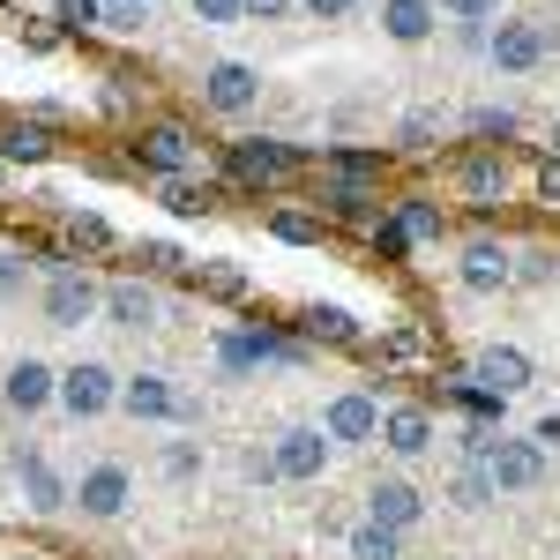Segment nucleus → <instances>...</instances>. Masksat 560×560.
<instances>
[{
    "mask_svg": "<svg viewBox=\"0 0 560 560\" xmlns=\"http://www.w3.org/2000/svg\"><path fill=\"white\" fill-rule=\"evenodd\" d=\"M15 478H23V501H31V509H38V516H52V509H60V501H68V493H60V478L45 471L38 456H23V464H15Z\"/></svg>",
    "mask_w": 560,
    "mask_h": 560,
    "instance_id": "nucleus-23",
    "label": "nucleus"
},
{
    "mask_svg": "<svg viewBox=\"0 0 560 560\" xmlns=\"http://www.w3.org/2000/svg\"><path fill=\"white\" fill-rule=\"evenodd\" d=\"M306 158L292 150V142H261V135H247V142H224V179L232 187H277V179H292Z\"/></svg>",
    "mask_w": 560,
    "mask_h": 560,
    "instance_id": "nucleus-2",
    "label": "nucleus"
},
{
    "mask_svg": "<svg viewBox=\"0 0 560 560\" xmlns=\"http://www.w3.org/2000/svg\"><path fill=\"white\" fill-rule=\"evenodd\" d=\"M441 8H456V15H471V23H478V15H486V8H501V0H441Z\"/></svg>",
    "mask_w": 560,
    "mask_h": 560,
    "instance_id": "nucleus-45",
    "label": "nucleus"
},
{
    "mask_svg": "<svg viewBox=\"0 0 560 560\" xmlns=\"http://www.w3.org/2000/svg\"><path fill=\"white\" fill-rule=\"evenodd\" d=\"M433 135H441V113H404L396 142H404V150H433Z\"/></svg>",
    "mask_w": 560,
    "mask_h": 560,
    "instance_id": "nucleus-33",
    "label": "nucleus"
},
{
    "mask_svg": "<svg viewBox=\"0 0 560 560\" xmlns=\"http://www.w3.org/2000/svg\"><path fill=\"white\" fill-rule=\"evenodd\" d=\"M538 441H553V448H560V419H546V427H538Z\"/></svg>",
    "mask_w": 560,
    "mask_h": 560,
    "instance_id": "nucleus-46",
    "label": "nucleus"
},
{
    "mask_svg": "<svg viewBox=\"0 0 560 560\" xmlns=\"http://www.w3.org/2000/svg\"><path fill=\"white\" fill-rule=\"evenodd\" d=\"M120 411L128 419H187V396L165 374H135V382H120Z\"/></svg>",
    "mask_w": 560,
    "mask_h": 560,
    "instance_id": "nucleus-8",
    "label": "nucleus"
},
{
    "mask_svg": "<svg viewBox=\"0 0 560 560\" xmlns=\"http://www.w3.org/2000/svg\"><path fill=\"white\" fill-rule=\"evenodd\" d=\"M195 15H202V23H240L247 0H195Z\"/></svg>",
    "mask_w": 560,
    "mask_h": 560,
    "instance_id": "nucleus-38",
    "label": "nucleus"
},
{
    "mask_svg": "<svg viewBox=\"0 0 560 560\" xmlns=\"http://www.w3.org/2000/svg\"><path fill=\"white\" fill-rule=\"evenodd\" d=\"M202 97H210V113H247L261 97V75L247 60H217L210 75H202Z\"/></svg>",
    "mask_w": 560,
    "mask_h": 560,
    "instance_id": "nucleus-9",
    "label": "nucleus"
},
{
    "mask_svg": "<svg viewBox=\"0 0 560 560\" xmlns=\"http://www.w3.org/2000/svg\"><path fill=\"white\" fill-rule=\"evenodd\" d=\"M329 441H382V396L374 388H345L329 404Z\"/></svg>",
    "mask_w": 560,
    "mask_h": 560,
    "instance_id": "nucleus-7",
    "label": "nucleus"
},
{
    "mask_svg": "<svg viewBox=\"0 0 560 560\" xmlns=\"http://www.w3.org/2000/svg\"><path fill=\"white\" fill-rule=\"evenodd\" d=\"M75 501H83V516H120V509H128V471H120V464H97Z\"/></svg>",
    "mask_w": 560,
    "mask_h": 560,
    "instance_id": "nucleus-19",
    "label": "nucleus"
},
{
    "mask_svg": "<svg viewBox=\"0 0 560 560\" xmlns=\"http://www.w3.org/2000/svg\"><path fill=\"white\" fill-rule=\"evenodd\" d=\"M284 8H292V0H247V15H261V23H277Z\"/></svg>",
    "mask_w": 560,
    "mask_h": 560,
    "instance_id": "nucleus-44",
    "label": "nucleus"
},
{
    "mask_svg": "<svg viewBox=\"0 0 560 560\" xmlns=\"http://www.w3.org/2000/svg\"><path fill=\"white\" fill-rule=\"evenodd\" d=\"M493 493H501V486H493V471H486V464H471V471H456L448 478V501H456V509H493Z\"/></svg>",
    "mask_w": 560,
    "mask_h": 560,
    "instance_id": "nucleus-24",
    "label": "nucleus"
},
{
    "mask_svg": "<svg viewBox=\"0 0 560 560\" xmlns=\"http://www.w3.org/2000/svg\"><path fill=\"white\" fill-rule=\"evenodd\" d=\"M113 404H120L113 366L83 359V366H68V374H60V411H68V419H97V411H113Z\"/></svg>",
    "mask_w": 560,
    "mask_h": 560,
    "instance_id": "nucleus-4",
    "label": "nucleus"
},
{
    "mask_svg": "<svg viewBox=\"0 0 560 560\" xmlns=\"http://www.w3.org/2000/svg\"><path fill=\"white\" fill-rule=\"evenodd\" d=\"M105 314H113L120 329H150V322H158V292H150L142 277H120V284H105Z\"/></svg>",
    "mask_w": 560,
    "mask_h": 560,
    "instance_id": "nucleus-17",
    "label": "nucleus"
},
{
    "mask_svg": "<svg viewBox=\"0 0 560 560\" xmlns=\"http://www.w3.org/2000/svg\"><path fill=\"white\" fill-rule=\"evenodd\" d=\"M8 404H15V411H45V404H60V374H52L45 359H15V366H8Z\"/></svg>",
    "mask_w": 560,
    "mask_h": 560,
    "instance_id": "nucleus-14",
    "label": "nucleus"
},
{
    "mask_svg": "<svg viewBox=\"0 0 560 560\" xmlns=\"http://www.w3.org/2000/svg\"><path fill=\"white\" fill-rule=\"evenodd\" d=\"M464 284H471V292H501V284H516V255H509L501 240H471V247H464Z\"/></svg>",
    "mask_w": 560,
    "mask_h": 560,
    "instance_id": "nucleus-13",
    "label": "nucleus"
},
{
    "mask_svg": "<svg viewBox=\"0 0 560 560\" xmlns=\"http://www.w3.org/2000/svg\"><path fill=\"white\" fill-rule=\"evenodd\" d=\"M277 478H322V464H329V433L322 427H292V433H277Z\"/></svg>",
    "mask_w": 560,
    "mask_h": 560,
    "instance_id": "nucleus-10",
    "label": "nucleus"
},
{
    "mask_svg": "<svg viewBox=\"0 0 560 560\" xmlns=\"http://www.w3.org/2000/svg\"><path fill=\"white\" fill-rule=\"evenodd\" d=\"M366 351H374V366L388 374V366H419V359H427V337H419V329H388L382 345H366Z\"/></svg>",
    "mask_w": 560,
    "mask_h": 560,
    "instance_id": "nucleus-25",
    "label": "nucleus"
},
{
    "mask_svg": "<svg viewBox=\"0 0 560 560\" xmlns=\"http://www.w3.org/2000/svg\"><path fill=\"white\" fill-rule=\"evenodd\" d=\"M419 509H427V501H419V486H404V478H382V486L366 493V516L382 523V530H411Z\"/></svg>",
    "mask_w": 560,
    "mask_h": 560,
    "instance_id": "nucleus-15",
    "label": "nucleus"
},
{
    "mask_svg": "<svg viewBox=\"0 0 560 560\" xmlns=\"http://www.w3.org/2000/svg\"><path fill=\"white\" fill-rule=\"evenodd\" d=\"M486 471H493V486H501V493H530V486L546 478V448H538V441H509V433H501V441H493V456H486Z\"/></svg>",
    "mask_w": 560,
    "mask_h": 560,
    "instance_id": "nucleus-5",
    "label": "nucleus"
},
{
    "mask_svg": "<svg viewBox=\"0 0 560 560\" xmlns=\"http://www.w3.org/2000/svg\"><path fill=\"white\" fill-rule=\"evenodd\" d=\"M382 31H388L396 45L433 38V0H382Z\"/></svg>",
    "mask_w": 560,
    "mask_h": 560,
    "instance_id": "nucleus-20",
    "label": "nucleus"
},
{
    "mask_svg": "<svg viewBox=\"0 0 560 560\" xmlns=\"http://www.w3.org/2000/svg\"><path fill=\"white\" fill-rule=\"evenodd\" d=\"M553 269H560V255H546V247H538V255H523V269H516V277H523V284H546Z\"/></svg>",
    "mask_w": 560,
    "mask_h": 560,
    "instance_id": "nucleus-39",
    "label": "nucleus"
},
{
    "mask_svg": "<svg viewBox=\"0 0 560 560\" xmlns=\"http://www.w3.org/2000/svg\"><path fill=\"white\" fill-rule=\"evenodd\" d=\"M97 15H105V0H60V31H97Z\"/></svg>",
    "mask_w": 560,
    "mask_h": 560,
    "instance_id": "nucleus-35",
    "label": "nucleus"
},
{
    "mask_svg": "<svg viewBox=\"0 0 560 560\" xmlns=\"http://www.w3.org/2000/svg\"><path fill=\"white\" fill-rule=\"evenodd\" d=\"M135 261H142L150 277H165V269H179V247L173 240H135Z\"/></svg>",
    "mask_w": 560,
    "mask_h": 560,
    "instance_id": "nucleus-34",
    "label": "nucleus"
},
{
    "mask_svg": "<svg viewBox=\"0 0 560 560\" xmlns=\"http://www.w3.org/2000/svg\"><path fill=\"white\" fill-rule=\"evenodd\" d=\"M329 173L366 187V179H382V158H374V150H337V158H329Z\"/></svg>",
    "mask_w": 560,
    "mask_h": 560,
    "instance_id": "nucleus-31",
    "label": "nucleus"
},
{
    "mask_svg": "<svg viewBox=\"0 0 560 560\" xmlns=\"http://www.w3.org/2000/svg\"><path fill=\"white\" fill-rule=\"evenodd\" d=\"M382 448L388 456H427L433 448V411L427 404H396V411H382Z\"/></svg>",
    "mask_w": 560,
    "mask_h": 560,
    "instance_id": "nucleus-11",
    "label": "nucleus"
},
{
    "mask_svg": "<svg viewBox=\"0 0 560 560\" xmlns=\"http://www.w3.org/2000/svg\"><path fill=\"white\" fill-rule=\"evenodd\" d=\"M478 382L493 388V396H516V388H530V359L516 345H486L478 351Z\"/></svg>",
    "mask_w": 560,
    "mask_h": 560,
    "instance_id": "nucleus-18",
    "label": "nucleus"
},
{
    "mask_svg": "<svg viewBox=\"0 0 560 560\" xmlns=\"http://www.w3.org/2000/svg\"><path fill=\"white\" fill-rule=\"evenodd\" d=\"M23 292V255H0V300H15Z\"/></svg>",
    "mask_w": 560,
    "mask_h": 560,
    "instance_id": "nucleus-41",
    "label": "nucleus"
},
{
    "mask_svg": "<svg viewBox=\"0 0 560 560\" xmlns=\"http://www.w3.org/2000/svg\"><path fill=\"white\" fill-rule=\"evenodd\" d=\"M396 224H404L411 240H441V232H448V217L433 210L427 195H411V202H396Z\"/></svg>",
    "mask_w": 560,
    "mask_h": 560,
    "instance_id": "nucleus-28",
    "label": "nucleus"
},
{
    "mask_svg": "<svg viewBox=\"0 0 560 560\" xmlns=\"http://www.w3.org/2000/svg\"><path fill=\"white\" fill-rule=\"evenodd\" d=\"M60 38H68L60 23H23V45H31V52H60Z\"/></svg>",
    "mask_w": 560,
    "mask_h": 560,
    "instance_id": "nucleus-37",
    "label": "nucleus"
},
{
    "mask_svg": "<svg viewBox=\"0 0 560 560\" xmlns=\"http://www.w3.org/2000/svg\"><path fill=\"white\" fill-rule=\"evenodd\" d=\"M195 292H210V300H240V292H247V277H240L232 261H210V269H195Z\"/></svg>",
    "mask_w": 560,
    "mask_h": 560,
    "instance_id": "nucleus-29",
    "label": "nucleus"
},
{
    "mask_svg": "<svg viewBox=\"0 0 560 560\" xmlns=\"http://www.w3.org/2000/svg\"><path fill=\"white\" fill-rule=\"evenodd\" d=\"M306 15H322V23H337V15H351V8H359V0H300Z\"/></svg>",
    "mask_w": 560,
    "mask_h": 560,
    "instance_id": "nucleus-42",
    "label": "nucleus"
},
{
    "mask_svg": "<svg viewBox=\"0 0 560 560\" xmlns=\"http://www.w3.org/2000/svg\"><path fill=\"white\" fill-rule=\"evenodd\" d=\"M269 232H277L284 247H314V240H322V210H269Z\"/></svg>",
    "mask_w": 560,
    "mask_h": 560,
    "instance_id": "nucleus-26",
    "label": "nucleus"
},
{
    "mask_svg": "<svg viewBox=\"0 0 560 560\" xmlns=\"http://www.w3.org/2000/svg\"><path fill=\"white\" fill-rule=\"evenodd\" d=\"M351 560H396V530H382V523L351 530Z\"/></svg>",
    "mask_w": 560,
    "mask_h": 560,
    "instance_id": "nucleus-32",
    "label": "nucleus"
},
{
    "mask_svg": "<svg viewBox=\"0 0 560 560\" xmlns=\"http://www.w3.org/2000/svg\"><path fill=\"white\" fill-rule=\"evenodd\" d=\"M128 158L142 165V173H158V179H187L195 165H202V142H195V128H179V120H158V128H142L128 142Z\"/></svg>",
    "mask_w": 560,
    "mask_h": 560,
    "instance_id": "nucleus-1",
    "label": "nucleus"
},
{
    "mask_svg": "<svg viewBox=\"0 0 560 560\" xmlns=\"http://www.w3.org/2000/svg\"><path fill=\"white\" fill-rule=\"evenodd\" d=\"M195 464H202V456H195L187 441H179V448H165V471H173V478H187V471H195Z\"/></svg>",
    "mask_w": 560,
    "mask_h": 560,
    "instance_id": "nucleus-43",
    "label": "nucleus"
},
{
    "mask_svg": "<svg viewBox=\"0 0 560 560\" xmlns=\"http://www.w3.org/2000/svg\"><path fill=\"white\" fill-rule=\"evenodd\" d=\"M486 52H493V68H509V75H523V68H538V60L553 52V23H501Z\"/></svg>",
    "mask_w": 560,
    "mask_h": 560,
    "instance_id": "nucleus-6",
    "label": "nucleus"
},
{
    "mask_svg": "<svg viewBox=\"0 0 560 560\" xmlns=\"http://www.w3.org/2000/svg\"><path fill=\"white\" fill-rule=\"evenodd\" d=\"M553 158H560V120H553Z\"/></svg>",
    "mask_w": 560,
    "mask_h": 560,
    "instance_id": "nucleus-47",
    "label": "nucleus"
},
{
    "mask_svg": "<svg viewBox=\"0 0 560 560\" xmlns=\"http://www.w3.org/2000/svg\"><path fill=\"white\" fill-rule=\"evenodd\" d=\"M105 247H113V224H105V217H68L60 255H105Z\"/></svg>",
    "mask_w": 560,
    "mask_h": 560,
    "instance_id": "nucleus-27",
    "label": "nucleus"
},
{
    "mask_svg": "<svg viewBox=\"0 0 560 560\" xmlns=\"http://www.w3.org/2000/svg\"><path fill=\"white\" fill-rule=\"evenodd\" d=\"M158 202H165L173 217H210L217 210V187H210V179H202V187H195V179H158Z\"/></svg>",
    "mask_w": 560,
    "mask_h": 560,
    "instance_id": "nucleus-22",
    "label": "nucleus"
},
{
    "mask_svg": "<svg viewBox=\"0 0 560 560\" xmlns=\"http://www.w3.org/2000/svg\"><path fill=\"white\" fill-rule=\"evenodd\" d=\"M0 195H8V165H0Z\"/></svg>",
    "mask_w": 560,
    "mask_h": 560,
    "instance_id": "nucleus-48",
    "label": "nucleus"
},
{
    "mask_svg": "<svg viewBox=\"0 0 560 560\" xmlns=\"http://www.w3.org/2000/svg\"><path fill=\"white\" fill-rule=\"evenodd\" d=\"M300 337H306V345H359V322H351L345 306H306Z\"/></svg>",
    "mask_w": 560,
    "mask_h": 560,
    "instance_id": "nucleus-21",
    "label": "nucleus"
},
{
    "mask_svg": "<svg viewBox=\"0 0 560 560\" xmlns=\"http://www.w3.org/2000/svg\"><path fill=\"white\" fill-rule=\"evenodd\" d=\"M471 135H478V142H509V135H516V113H509V105H478Z\"/></svg>",
    "mask_w": 560,
    "mask_h": 560,
    "instance_id": "nucleus-30",
    "label": "nucleus"
},
{
    "mask_svg": "<svg viewBox=\"0 0 560 560\" xmlns=\"http://www.w3.org/2000/svg\"><path fill=\"white\" fill-rule=\"evenodd\" d=\"M90 314H105V284L60 261V269L45 277V322H52V329H83Z\"/></svg>",
    "mask_w": 560,
    "mask_h": 560,
    "instance_id": "nucleus-3",
    "label": "nucleus"
},
{
    "mask_svg": "<svg viewBox=\"0 0 560 560\" xmlns=\"http://www.w3.org/2000/svg\"><path fill=\"white\" fill-rule=\"evenodd\" d=\"M45 150H52V128H45L38 113H23V120H0V165H38Z\"/></svg>",
    "mask_w": 560,
    "mask_h": 560,
    "instance_id": "nucleus-16",
    "label": "nucleus"
},
{
    "mask_svg": "<svg viewBox=\"0 0 560 560\" xmlns=\"http://www.w3.org/2000/svg\"><path fill=\"white\" fill-rule=\"evenodd\" d=\"M374 247H382L388 261H404V255H411V232H404L396 217H382V224H374Z\"/></svg>",
    "mask_w": 560,
    "mask_h": 560,
    "instance_id": "nucleus-36",
    "label": "nucleus"
},
{
    "mask_svg": "<svg viewBox=\"0 0 560 560\" xmlns=\"http://www.w3.org/2000/svg\"><path fill=\"white\" fill-rule=\"evenodd\" d=\"M538 202H546V210H560V158H546V165H538Z\"/></svg>",
    "mask_w": 560,
    "mask_h": 560,
    "instance_id": "nucleus-40",
    "label": "nucleus"
},
{
    "mask_svg": "<svg viewBox=\"0 0 560 560\" xmlns=\"http://www.w3.org/2000/svg\"><path fill=\"white\" fill-rule=\"evenodd\" d=\"M456 187L471 195V210H501V202H509V158H493V150H478V158H464V173H456Z\"/></svg>",
    "mask_w": 560,
    "mask_h": 560,
    "instance_id": "nucleus-12",
    "label": "nucleus"
}]
</instances>
